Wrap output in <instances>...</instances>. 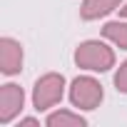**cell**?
I'll return each instance as SVG.
<instances>
[{"instance_id":"5b68a950","label":"cell","mask_w":127,"mask_h":127,"mask_svg":"<svg viewBox=\"0 0 127 127\" xmlns=\"http://www.w3.org/2000/svg\"><path fill=\"white\" fill-rule=\"evenodd\" d=\"M23 70V45L15 37H0V72L18 75Z\"/></svg>"},{"instance_id":"3957f363","label":"cell","mask_w":127,"mask_h":127,"mask_svg":"<svg viewBox=\"0 0 127 127\" xmlns=\"http://www.w3.org/2000/svg\"><path fill=\"white\" fill-rule=\"evenodd\" d=\"M105 92L95 77H77L70 85V102L80 110H97Z\"/></svg>"},{"instance_id":"8fae6325","label":"cell","mask_w":127,"mask_h":127,"mask_svg":"<svg viewBox=\"0 0 127 127\" xmlns=\"http://www.w3.org/2000/svg\"><path fill=\"white\" fill-rule=\"evenodd\" d=\"M120 15H122V18H127V0H125V3L120 5Z\"/></svg>"},{"instance_id":"8992f818","label":"cell","mask_w":127,"mask_h":127,"mask_svg":"<svg viewBox=\"0 0 127 127\" xmlns=\"http://www.w3.org/2000/svg\"><path fill=\"white\" fill-rule=\"evenodd\" d=\"M125 0H82L80 5V18L82 20H100L110 15L112 10H120Z\"/></svg>"},{"instance_id":"52a82bcc","label":"cell","mask_w":127,"mask_h":127,"mask_svg":"<svg viewBox=\"0 0 127 127\" xmlns=\"http://www.w3.org/2000/svg\"><path fill=\"white\" fill-rule=\"evenodd\" d=\"M102 35L112 45H117L120 50H127V18L125 20H110V23H105Z\"/></svg>"},{"instance_id":"30bf717a","label":"cell","mask_w":127,"mask_h":127,"mask_svg":"<svg viewBox=\"0 0 127 127\" xmlns=\"http://www.w3.org/2000/svg\"><path fill=\"white\" fill-rule=\"evenodd\" d=\"M18 127H37V120L35 117H25V120L18 122Z\"/></svg>"},{"instance_id":"277c9868","label":"cell","mask_w":127,"mask_h":127,"mask_svg":"<svg viewBox=\"0 0 127 127\" xmlns=\"http://www.w3.org/2000/svg\"><path fill=\"white\" fill-rule=\"evenodd\" d=\"M25 105V92L15 82H5L0 87V125L13 122Z\"/></svg>"},{"instance_id":"6da1fadb","label":"cell","mask_w":127,"mask_h":127,"mask_svg":"<svg viewBox=\"0 0 127 127\" xmlns=\"http://www.w3.org/2000/svg\"><path fill=\"white\" fill-rule=\"evenodd\" d=\"M75 65L90 72H107L115 67V52L100 40H85L75 50Z\"/></svg>"},{"instance_id":"9c48e42d","label":"cell","mask_w":127,"mask_h":127,"mask_svg":"<svg viewBox=\"0 0 127 127\" xmlns=\"http://www.w3.org/2000/svg\"><path fill=\"white\" fill-rule=\"evenodd\" d=\"M115 87H117V92L127 95V60L122 62V65L117 67V72H115Z\"/></svg>"},{"instance_id":"7a4b0ae2","label":"cell","mask_w":127,"mask_h":127,"mask_svg":"<svg viewBox=\"0 0 127 127\" xmlns=\"http://www.w3.org/2000/svg\"><path fill=\"white\" fill-rule=\"evenodd\" d=\"M62 95H65V77L60 72H47L42 77L35 80V87H32V105L37 112H45L50 107H55Z\"/></svg>"},{"instance_id":"ba28073f","label":"cell","mask_w":127,"mask_h":127,"mask_svg":"<svg viewBox=\"0 0 127 127\" xmlns=\"http://www.w3.org/2000/svg\"><path fill=\"white\" fill-rule=\"evenodd\" d=\"M45 125H47V127H85V125H87V120H85L82 115H77V112L57 110V112L47 115Z\"/></svg>"}]
</instances>
